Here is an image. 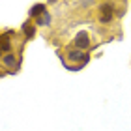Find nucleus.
<instances>
[{
	"mask_svg": "<svg viewBox=\"0 0 131 131\" xmlns=\"http://www.w3.org/2000/svg\"><path fill=\"white\" fill-rule=\"evenodd\" d=\"M0 49H2V51H11L9 36H0Z\"/></svg>",
	"mask_w": 131,
	"mask_h": 131,
	"instance_id": "7",
	"label": "nucleus"
},
{
	"mask_svg": "<svg viewBox=\"0 0 131 131\" xmlns=\"http://www.w3.org/2000/svg\"><path fill=\"white\" fill-rule=\"evenodd\" d=\"M28 13H30V17H36V19H38L41 13H45V6H43V4H36V6H32V8H30Z\"/></svg>",
	"mask_w": 131,
	"mask_h": 131,
	"instance_id": "5",
	"label": "nucleus"
},
{
	"mask_svg": "<svg viewBox=\"0 0 131 131\" xmlns=\"http://www.w3.org/2000/svg\"><path fill=\"white\" fill-rule=\"evenodd\" d=\"M21 30H23V34H25V38H26V39L34 38V34H36V28L30 25V23H25V25L21 26Z\"/></svg>",
	"mask_w": 131,
	"mask_h": 131,
	"instance_id": "4",
	"label": "nucleus"
},
{
	"mask_svg": "<svg viewBox=\"0 0 131 131\" xmlns=\"http://www.w3.org/2000/svg\"><path fill=\"white\" fill-rule=\"evenodd\" d=\"M69 60H73V62H81V64H88L90 56L84 54L82 51H69Z\"/></svg>",
	"mask_w": 131,
	"mask_h": 131,
	"instance_id": "3",
	"label": "nucleus"
},
{
	"mask_svg": "<svg viewBox=\"0 0 131 131\" xmlns=\"http://www.w3.org/2000/svg\"><path fill=\"white\" fill-rule=\"evenodd\" d=\"M2 62H4V66H8V68H15V66H17V58L13 54H6L2 58Z\"/></svg>",
	"mask_w": 131,
	"mask_h": 131,
	"instance_id": "6",
	"label": "nucleus"
},
{
	"mask_svg": "<svg viewBox=\"0 0 131 131\" xmlns=\"http://www.w3.org/2000/svg\"><path fill=\"white\" fill-rule=\"evenodd\" d=\"M75 45H77V49H88V47H90V38H88V34H84V32L77 34Z\"/></svg>",
	"mask_w": 131,
	"mask_h": 131,
	"instance_id": "2",
	"label": "nucleus"
},
{
	"mask_svg": "<svg viewBox=\"0 0 131 131\" xmlns=\"http://www.w3.org/2000/svg\"><path fill=\"white\" fill-rule=\"evenodd\" d=\"M49 2H56V0H49Z\"/></svg>",
	"mask_w": 131,
	"mask_h": 131,
	"instance_id": "10",
	"label": "nucleus"
},
{
	"mask_svg": "<svg viewBox=\"0 0 131 131\" xmlns=\"http://www.w3.org/2000/svg\"><path fill=\"white\" fill-rule=\"evenodd\" d=\"M36 23H38V25H41V26H43V25H49V23H51V15H49V13H41Z\"/></svg>",
	"mask_w": 131,
	"mask_h": 131,
	"instance_id": "8",
	"label": "nucleus"
},
{
	"mask_svg": "<svg viewBox=\"0 0 131 131\" xmlns=\"http://www.w3.org/2000/svg\"><path fill=\"white\" fill-rule=\"evenodd\" d=\"M112 11H114V4L111 2H105L101 4V23H111L112 21Z\"/></svg>",
	"mask_w": 131,
	"mask_h": 131,
	"instance_id": "1",
	"label": "nucleus"
},
{
	"mask_svg": "<svg viewBox=\"0 0 131 131\" xmlns=\"http://www.w3.org/2000/svg\"><path fill=\"white\" fill-rule=\"evenodd\" d=\"M0 60H2V49H0Z\"/></svg>",
	"mask_w": 131,
	"mask_h": 131,
	"instance_id": "9",
	"label": "nucleus"
}]
</instances>
